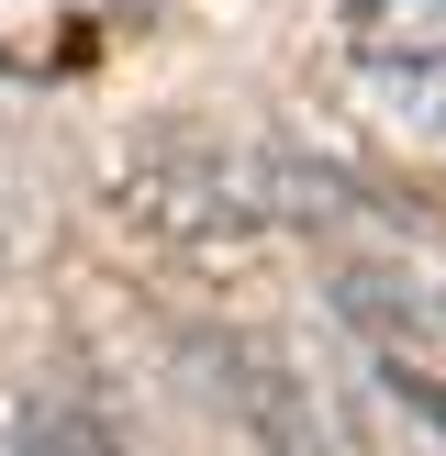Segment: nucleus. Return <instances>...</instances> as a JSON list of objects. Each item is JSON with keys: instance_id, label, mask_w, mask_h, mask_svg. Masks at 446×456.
<instances>
[{"instance_id": "f257e3e1", "label": "nucleus", "mask_w": 446, "mask_h": 456, "mask_svg": "<svg viewBox=\"0 0 446 456\" xmlns=\"http://www.w3.org/2000/svg\"><path fill=\"white\" fill-rule=\"evenodd\" d=\"M223 379H235L245 423L268 435V456H357L346 412L324 401V379H301L290 356H268V346H223Z\"/></svg>"}, {"instance_id": "f03ea898", "label": "nucleus", "mask_w": 446, "mask_h": 456, "mask_svg": "<svg viewBox=\"0 0 446 456\" xmlns=\"http://www.w3.org/2000/svg\"><path fill=\"white\" fill-rule=\"evenodd\" d=\"M334 301H346L368 334H413V323H424L413 279H391V267H346V279H334Z\"/></svg>"}, {"instance_id": "7ed1b4c3", "label": "nucleus", "mask_w": 446, "mask_h": 456, "mask_svg": "<svg viewBox=\"0 0 446 456\" xmlns=\"http://www.w3.org/2000/svg\"><path fill=\"white\" fill-rule=\"evenodd\" d=\"M12 456H123V445H112V423H101V412L56 401V412H34V423H22V445H12Z\"/></svg>"}, {"instance_id": "20e7f679", "label": "nucleus", "mask_w": 446, "mask_h": 456, "mask_svg": "<svg viewBox=\"0 0 446 456\" xmlns=\"http://www.w3.org/2000/svg\"><path fill=\"white\" fill-rule=\"evenodd\" d=\"M379 379H391V401H401V412H424V423H435V435H446V379L401 368V356H391V368H379Z\"/></svg>"}, {"instance_id": "39448f33", "label": "nucleus", "mask_w": 446, "mask_h": 456, "mask_svg": "<svg viewBox=\"0 0 446 456\" xmlns=\"http://www.w3.org/2000/svg\"><path fill=\"white\" fill-rule=\"evenodd\" d=\"M435 323H446V301H435Z\"/></svg>"}]
</instances>
